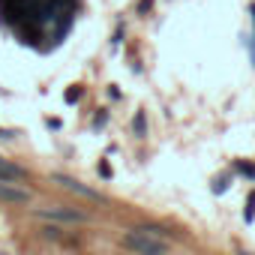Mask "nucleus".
I'll use <instances>...</instances> for the list:
<instances>
[{
    "label": "nucleus",
    "instance_id": "1",
    "mask_svg": "<svg viewBox=\"0 0 255 255\" xmlns=\"http://www.w3.org/2000/svg\"><path fill=\"white\" fill-rule=\"evenodd\" d=\"M123 246L132 249V252H144V255H162L168 249V243L162 237H153L147 231H135V234H126L123 237Z\"/></svg>",
    "mask_w": 255,
    "mask_h": 255
},
{
    "label": "nucleus",
    "instance_id": "2",
    "mask_svg": "<svg viewBox=\"0 0 255 255\" xmlns=\"http://www.w3.org/2000/svg\"><path fill=\"white\" fill-rule=\"evenodd\" d=\"M54 183H60L63 189L75 192L78 198H87V201H93V204H105V195H102V192H96V189H90V186H81V183H78V180H72V177L54 174Z\"/></svg>",
    "mask_w": 255,
    "mask_h": 255
},
{
    "label": "nucleus",
    "instance_id": "3",
    "mask_svg": "<svg viewBox=\"0 0 255 255\" xmlns=\"http://www.w3.org/2000/svg\"><path fill=\"white\" fill-rule=\"evenodd\" d=\"M0 201H12V204H27L30 201V192L9 183V180H0Z\"/></svg>",
    "mask_w": 255,
    "mask_h": 255
},
{
    "label": "nucleus",
    "instance_id": "4",
    "mask_svg": "<svg viewBox=\"0 0 255 255\" xmlns=\"http://www.w3.org/2000/svg\"><path fill=\"white\" fill-rule=\"evenodd\" d=\"M36 216L54 219V222H84V213H75V210H66V207H45V210H36Z\"/></svg>",
    "mask_w": 255,
    "mask_h": 255
},
{
    "label": "nucleus",
    "instance_id": "5",
    "mask_svg": "<svg viewBox=\"0 0 255 255\" xmlns=\"http://www.w3.org/2000/svg\"><path fill=\"white\" fill-rule=\"evenodd\" d=\"M234 168H237L243 177H252V180H255V165H252V162H243V159H237V162H234Z\"/></svg>",
    "mask_w": 255,
    "mask_h": 255
},
{
    "label": "nucleus",
    "instance_id": "6",
    "mask_svg": "<svg viewBox=\"0 0 255 255\" xmlns=\"http://www.w3.org/2000/svg\"><path fill=\"white\" fill-rule=\"evenodd\" d=\"M243 219L246 222H252L255 219V189L249 192V198H246V213H243Z\"/></svg>",
    "mask_w": 255,
    "mask_h": 255
},
{
    "label": "nucleus",
    "instance_id": "7",
    "mask_svg": "<svg viewBox=\"0 0 255 255\" xmlns=\"http://www.w3.org/2000/svg\"><path fill=\"white\" fill-rule=\"evenodd\" d=\"M78 99H81V84H72V87L66 90V102H69V105H75Z\"/></svg>",
    "mask_w": 255,
    "mask_h": 255
},
{
    "label": "nucleus",
    "instance_id": "8",
    "mask_svg": "<svg viewBox=\"0 0 255 255\" xmlns=\"http://www.w3.org/2000/svg\"><path fill=\"white\" fill-rule=\"evenodd\" d=\"M135 132H138V135H144V132H147V117H144V111H138V114H135Z\"/></svg>",
    "mask_w": 255,
    "mask_h": 255
},
{
    "label": "nucleus",
    "instance_id": "9",
    "mask_svg": "<svg viewBox=\"0 0 255 255\" xmlns=\"http://www.w3.org/2000/svg\"><path fill=\"white\" fill-rule=\"evenodd\" d=\"M225 186H228V180H225V177H216V183H213V192L219 195V192H225Z\"/></svg>",
    "mask_w": 255,
    "mask_h": 255
},
{
    "label": "nucleus",
    "instance_id": "10",
    "mask_svg": "<svg viewBox=\"0 0 255 255\" xmlns=\"http://www.w3.org/2000/svg\"><path fill=\"white\" fill-rule=\"evenodd\" d=\"M150 6H153V0H141V3H138V12H150Z\"/></svg>",
    "mask_w": 255,
    "mask_h": 255
},
{
    "label": "nucleus",
    "instance_id": "11",
    "mask_svg": "<svg viewBox=\"0 0 255 255\" xmlns=\"http://www.w3.org/2000/svg\"><path fill=\"white\" fill-rule=\"evenodd\" d=\"M99 177H111V168L105 162H99Z\"/></svg>",
    "mask_w": 255,
    "mask_h": 255
}]
</instances>
